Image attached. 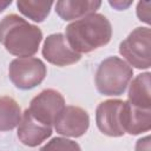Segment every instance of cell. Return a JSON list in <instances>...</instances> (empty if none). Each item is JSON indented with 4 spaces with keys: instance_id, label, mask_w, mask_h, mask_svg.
<instances>
[{
    "instance_id": "obj_1",
    "label": "cell",
    "mask_w": 151,
    "mask_h": 151,
    "mask_svg": "<svg viewBox=\"0 0 151 151\" xmlns=\"http://www.w3.org/2000/svg\"><path fill=\"white\" fill-rule=\"evenodd\" d=\"M112 26L109 19L99 13L86 15L71 22L65 29V39L70 47L81 54L92 52L110 42Z\"/></svg>"
},
{
    "instance_id": "obj_2",
    "label": "cell",
    "mask_w": 151,
    "mask_h": 151,
    "mask_svg": "<svg viewBox=\"0 0 151 151\" xmlns=\"http://www.w3.org/2000/svg\"><path fill=\"white\" fill-rule=\"evenodd\" d=\"M42 40L41 29L17 14H8L0 21V42L13 55L32 57Z\"/></svg>"
},
{
    "instance_id": "obj_3",
    "label": "cell",
    "mask_w": 151,
    "mask_h": 151,
    "mask_svg": "<svg viewBox=\"0 0 151 151\" xmlns=\"http://www.w3.org/2000/svg\"><path fill=\"white\" fill-rule=\"evenodd\" d=\"M132 67L118 57L104 59L96 72L94 81L99 93L104 96H120L132 79Z\"/></svg>"
},
{
    "instance_id": "obj_4",
    "label": "cell",
    "mask_w": 151,
    "mask_h": 151,
    "mask_svg": "<svg viewBox=\"0 0 151 151\" xmlns=\"http://www.w3.org/2000/svg\"><path fill=\"white\" fill-rule=\"evenodd\" d=\"M151 31L149 27L134 28L119 45V53L138 70H147L151 66L150 57Z\"/></svg>"
},
{
    "instance_id": "obj_5",
    "label": "cell",
    "mask_w": 151,
    "mask_h": 151,
    "mask_svg": "<svg viewBox=\"0 0 151 151\" xmlns=\"http://www.w3.org/2000/svg\"><path fill=\"white\" fill-rule=\"evenodd\" d=\"M45 64L33 57L17 58L8 67V76L13 85L20 90H29L39 84L46 77Z\"/></svg>"
},
{
    "instance_id": "obj_6",
    "label": "cell",
    "mask_w": 151,
    "mask_h": 151,
    "mask_svg": "<svg viewBox=\"0 0 151 151\" xmlns=\"http://www.w3.org/2000/svg\"><path fill=\"white\" fill-rule=\"evenodd\" d=\"M64 107L65 99L63 94L55 90L47 88L31 100L28 111L38 122L52 126Z\"/></svg>"
},
{
    "instance_id": "obj_7",
    "label": "cell",
    "mask_w": 151,
    "mask_h": 151,
    "mask_svg": "<svg viewBox=\"0 0 151 151\" xmlns=\"http://www.w3.org/2000/svg\"><path fill=\"white\" fill-rule=\"evenodd\" d=\"M53 125L59 134L78 138L88 130L90 117L84 109L70 105L63 109Z\"/></svg>"
},
{
    "instance_id": "obj_8",
    "label": "cell",
    "mask_w": 151,
    "mask_h": 151,
    "mask_svg": "<svg viewBox=\"0 0 151 151\" xmlns=\"http://www.w3.org/2000/svg\"><path fill=\"white\" fill-rule=\"evenodd\" d=\"M44 58L57 66H67L80 60L81 54L74 52L67 44L65 35L61 33L50 34L42 45Z\"/></svg>"
},
{
    "instance_id": "obj_9",
    "label": "cell",
    "mask_w": 151,
    "mask_h": 151,
    "mask_svg": "<svg viewBox=\"0 0 151 151\" xmlns=\"http://www.w3.org/2000/svg\"><path fill=\"white\" fill-rule=\"evenodd\" d=\"M123 100L120 99H109L97 106L96 123L100 132L110 137H122L124 134L119 120Z\"/></svg>"
},
{
    "instance_id": "obj_10",
    "label": "cell",
    "mask_w": 151,
    "mask_h": 151,
    "mask_svg": "<svg viewBox=\"0 0 151 151\" xmlns=\"http://www.w3.org/2000/svg\"><path fill=\"white\" fill-rule=\"evenodd\" d=\"M119 120L124 133L140 134L151 129V109L145 110L133 106L129 101H123Z\"/></svg>"
},
{
    "instance_id": "obj_11",
    "label": "cell",
    "mask_w": 151,
    "mask_h": 151,
    "mask_svg": "<svg viewBox=\"0 0 151 151\" xmlns=\"http://www.w3.org/2000/svg\"><path fill=\"white\" fill-rule=\"evenodd\" d=\"M52 134V126L45 125L38 122L31 112L25 110L21 116V120L18 125V138L19 140L29 147L38 146L45 142Z\"/></svg>"
},
{
    "instance_id": "obj_12",
    "label": "cell",
    "mask_w": 151,
    "mask_h": 151,
    "mask_svg": "<svg viewBox=\"0 0 151 151\" xmlns=\"http://www.w3.org/2000/svg\"><path fill=\"white\" fill-rule=\"evenodd\" d=\"M100 6V1L93 0H60L55 4V12L63 20L70 21L93 14Z\"/></svg>"
},
{
    "instance_id": "obj_13",
    "label": "cell",
    "mask_w": 151,
    "mask_h": 151,
    "mask_svg": "<svg viewBox=\"0 0 151 151\" xmlns=\"http://www.w3.org/2000/svg\"><path fill=\"white\" fill-rule=\"evenodd\" d=\"M150 72L138 74L130 84L129 87V103L133 106L150 110L151 94H150Z\"/></svg>"
},
{
    "instance_id": "obj_14",
    "label": "cell",
    "mask_w": 151,
    "mask_h": 151,
    "mask_svg": "<svg viewBox=\"0 0 151 151\" xmlns=\"http://www.w3.org/2000/svg\"><path fill=\"white\" fill-rule=\"evenodd\" d=\"M21 110L19 104L11 97H0V131H11L19 125Z\"/></svg>"
},
{
    "instance_id": "obj_15",
    "label": "cell",
    "mask_w": 151,
    "mask_h": 151,
    "mask_svg": "<svg viewBox=\"0 0 151 151\" xmlns=\"http://www.w3.org/2000/svg\"><path fill=\"white\" fill-rule=\"evenodd\" d=\"M52 1H35V0H19L17 6L25 17L32 19L35 22L44 21L50 14Z\"/></svg>"
},
{
    "instance_id": "obj_16",
    "label": "cell",
    "mask_w": 151,
    "mask_h": 151,
    "mask_svg": "<svg viewBox=\"0 0 151 151\" xmlns=\"http://www.w3.org/2000/svg\"><path fill=\"white\" fill-rule=\"evenodd\" d=\"M40 151H81V149L74 140L64 137H55L47 142L40 149Z\"/></svg>"
},
{
    "instance_id": "obj_17",
    "label": "cell",
    "mask_w": 151,
    "mask_h": 151,
    "mask_svg": "<svg viewBox=\"0 0 151 151\" xmlns=\"http://www.w3.org/2000/svg\"><path fill=\"white\" fill-rule=\"evenodd\" d=\"M137 15L140 21L150 24L151 17V2L150 1H140L137 6Z\"/></svg>"
},
{
    "instance_id": "obj_18",
    "label": "cell",
    "mask_w": 151,
    "mask_h": 151,
    "mask_svg": "<svg viewBox=\"0 0 151 151\" xmlns=\"http://www.w3.org/2000/svg\"><path fill=\"white\" fill-rule=\"evenodd\" d=\"M136 151H150V137L149 136L137 140Z\"/></svg>"
},
{
    "instance_id": "obj_19",
    "label": "cell",
    "mask_w": 151,
    "mask_h": 151,
    "mask_svg": "<svg viewBox=\"0 0 151 151\" xmlns=\"http://www.w3.org/2000/svg\"><path fill=\"white\" fill-rule=\"evenodd\" d=\"M132 4V1H127V2H122V1H110V5L116 7L117 9H125L126 7H129Z\"/></svg>"
},
{
    "instance_id": "obj_20",
    "label": "cell",
    "mask_w": 151,
    "mask_h": 151,
    "mask_svg": "<svg viewBox=\"0 0 151 151\" xmlns=\"http://www.w3.org/2000/svg\"><path fill=\"white\" fill-rule=\"evenodd\" d=\"M12 4V1L9 0V1H0V12H2L8 5H11Z\"/></svg>"
}]
</instances>
